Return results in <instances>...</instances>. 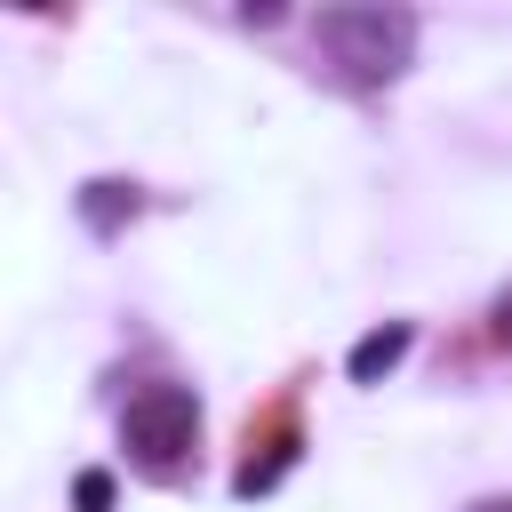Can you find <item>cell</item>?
Instances as JSON below:
<instances>
[{
	"instance_id": "obj_1",
	"label": "cell",
	"mask_w": 512,
	"mask_h": 512,
	"mask_svg": "<svg viewBox=\"0 0 512 512\" xmlns=\"http://www.w3.org/2000/svg\"><path fill=\"white\" fill-rule=\"evenodd\" d=\"M312 32H320V48L352 72V80H392V72H408V56H416V16L408 8H320L312 16Z\"/></svg>"
},
{
	"instance_id": "obj_7",
	"label": "cell",
	"mask_w": 512,
	"mask_h": 512,
	"mask_svg": "<svg viewBox=\"0 0 512 512\" xmlns=\"http://www.w3.org/2000/svg\"><path fill=\"white\" fill-rule=\"evenodd\" d=\"M496 336H512V296H504V304H496Z\"/></svg>"
},
{
	"instance_id": "obj_5",
	"label": "cell",
	"mask_w": 512,
	"mask_h": 512,
	"mask_svg": "<svg viewBox=\"0 0 512 512\" xmlns=\"http://www.w3.org/2000/svg\"><path fill=\"white\" fill-rule=\"evenodd\" d=\"M72 496H80V512H112V472H80Z\"/></svg>"
},
{
	"instance_id": "obj_3",
	"label": "cell",
	"mask_w": 512,
	"mask_h": 512,
	"mask_svg": "<svg viewBox=\"0 0 512 512\" xmlns=\"http://www.w3.org/2000/svg\"><path fill=\"white\" fill-rule=\"evenodd\" d=\"M408 344H416V328H408V320H384V328H368V336L352 344L344 376H352V384H376V376H392V368L408 360Z\"/></svg>"
},
{
	"instance_id": "obj_4",
	"label": "cell",
	"mask_w": 512,
	"mask_h": 512,
	"mask_svg": "<svg viewBox=\"0 0 512 512\" xmlns=\"http://www.w3.org/2000/svg\"><path fill=\"white\" fill-rule=\"evenodd\" d=\"M136 208H144V200H136V184H120V176L80 184V216H88V232H96V240H112V232H120Z\"/></svg>"
},
{
	"instance_id": "obj_2",
	"label": "cell",
	"mask_w": 512,
	"mask_h": 512,
	"mask_svg": "<svg viewBox=\"0 0 512 512\" xmlns=\"http://www.w3.org/2000/svg\"><path fill=\"white\" fill-rule=\"evenodd\" d=\"M120 440H128L152 472H168V464H184L192 440H200V400H192L184 384H144V392L128 400V416H120Z\"/></svg>"
},
{
	"instance_id": "obj_6",
	"label": "cell",
	"mask_w": 512,
	"mask_h": 512,
	"mask_svg": "<svg viewBox=\"0 0 512 512\" xmlns=\"http://www.w3.org/2000/svg\"><path fill=\"white\" fill-rule=\"evenodd\" d=\"M464 512H512V496H480V504H464Z\"/></svg>"
}]
</instances>
